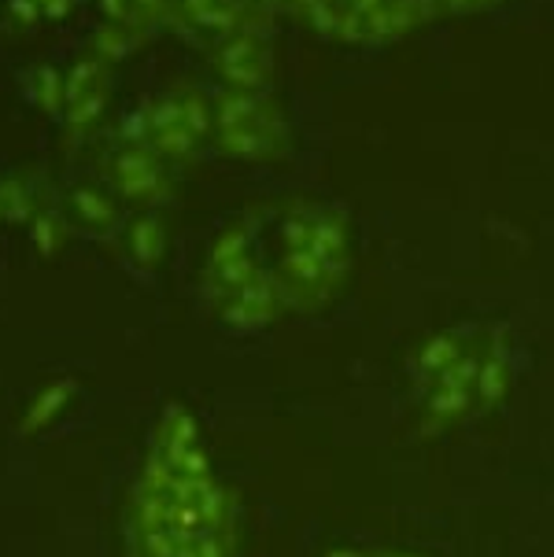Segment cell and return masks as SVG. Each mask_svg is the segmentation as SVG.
Wrapping results in <instances>:
<instances>
[{
    "instance_id": "obj_1",
    "label": "cell",
    "mask_w": 554,
    "mask_h": 557,
    "mask_svg": "<svg viewBox=\"0 0 554 557\" xmlns=\"http://www.w3.org/2000/svg\"><path fill=\"white\" fill-rule=\"evenodd\" d=\"M230 506L196 424L167 410L134 503V557H230Z\"/></svg>"
},
{
    "instance_id": "obj_2",
    "label": "cell",
    "mask_w": 554,
    "mask_h": 557,
    "mask_svg": "<svg viewBox=\"0 0 554 557\" xmlns=\"http://www.w3.org/2000/svg\"><path fill=\"white\" fill-rule=\"evenodd\" d=\"M304 18L344 41H384L429 18H444L492 0H288Z\"/></svg>"
}]
</instances>
